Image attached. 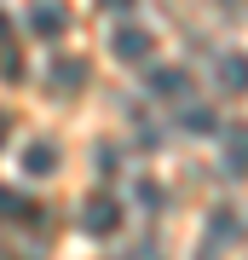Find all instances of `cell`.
<instances>
[{"mask_svg":"<svg viewBox=\"0 0 248 260\" xmlns=\"http://www.w3.org/2000/svg\"><path fill=\"white\" fill-rule=\"evenodd\" d=\"M6 133H12V116H6V110H0V145H6Z\"/></svg>","mask_w":248,"mask_h":260,"instance_id":"obj_15","label":"cell"},{"mask_svg":"<svg viewBox=\"0 0 248 260\" xmlns=\"http://www.w3.org/2000/svg\"><path fill=\"white\" fill-rule=\"evenodd\" d=\"M110 52L121 58V64H150L156 41H150V29H133V23H121L116 35H110Z\"/></svg>","mask_w":248,"mask_h":260,"instance_id":"obj_2","label":"cell"},{"mask_svg":"<svg viewBox=\"0 0 248 260\" xmlns=\"http://www.w3.org/2000/svg\"><path fill=\"white\" fill-rule=\"evenodd\" d=\"M0 75H6V81L23 75V52H18V47H0Z\"/></svg>","mask_w":248,"mask_h":260,"instance_id":"obj_11","label":"cell"},{"mask_svg":"<svg viewBox=\"0 0 248 260\" xmlns=\"http://www.w3.org/2000/svg\"><path fill=\"white\" fill-rule=\"evenodd\" d=\"M225 174H248V127H225Z\"/></svg>","mask_w":248,"mask_h":260,"instance_id":"obj_5","label":"cell"},{"mask_svg":"<svg viewBox=\"0 0 248 260\" xmlns=\"http://www.w3.org/2000/svg\"><path fill=\"white\" fill-rule=\"evenodd\" d=\"M87 58H75V52H64V58H52V70H46V81H52V93H75V87H87Z\"/></svg>","mask_w":248,"mask_h":260,"instance_id":"obj_3","label":"cell"},{"mask_svg":"<svg viewBox=\"0 0 248 260\" xmlns=\"http://www.w3.org/2000/svg\"><path fill=\"white\" fill-rule=\"evenodd\" d=\"M23 168H29V179L52 174V168H58V150H52V145H29V150H23Z\"/></svg>","mask_w":248,"mask_h":260,"instance_id":"obj_8","label":"cell"},{"mask_svg":"<svg viewBox=\"0 0 248 260\" xmlns=\"http://www.w3.org/2000/svg\"><path fill=\"white\" fill-rule=\"evenodd\" d=\"M81 232H87V237H116V232H121V203H116L110 191H92V197H87Z\"/></svg>","mask_w":248,"mask_h":260,"instance_id":"obj_1","label":"cell"},{"mask_svg":"<svg viewBox=\"0 0 248 260\" xmlns=\"http://www.w3.org/2000/svg\"><path fill=\"white\" fill-rule=\"evenodd\" d=\"M220 81H225V93H248V58L231 52L225 64H220Z\"/></svg>","mask_w":248,"mask_h":260,"instance_id":"obj_9","label":"cell"},{"mask_svg":"<svg viewBox=\"0 0 248 260\" xmlns=\"http://www.w3.org/2000/svg\"><path fill=\"white\" fill-rule=\"evenodd\" d=\"M0 220H41V208L29 203L23 191H6V185H0Z\"/></svg>","mask_w":248,"mask_h":260,"instance_id":"obj_7","label":"cell"},{"mask_svg":"<svg viewBox=\"0 0 248 260\" xmlns=\"http://www.w3.org/2000/svg\"><path fill=\"white\" fill-rule=\"evenodd\" d=\"M138 203H145V208H162V191H156V185L145 179V185H138Z\"/></svg>","mask_w":248,"mask_h":260,"instance_id":"obj_12","label":"cell"},{"mask_svg":"<svg viewBox=\"0 0 248 260\" xmlns=\"http://www.w3.org/2000/svg\"><path fill=\"white\" fill-rule=\"evenodd\" d=\"M6 41H12V18L0 12V47H6Z\"/></svg>","mask_w":248,"mask_h":260,"instance_id":"obj_13","label":"cell"},{"mask_svg":"<svg viewBox=\"0 0 248 260\" xmlns=\"http://www.w3.org/2000/svg\"><path fill=\"white\" fill-rule=\"evenodd\" d=\"M185 127H191V133H214V127H220V116H214L208 104H191V110H185Z\"/></svg>","mask_w":248,"mask_h":260,"instance_id":"obj_10","label":"cell"},{"mask_svg":"<svg viewBox=\"0 0 248 260\" xmlns=\"http://www.w3.org/2000/svg\"><path fill=\"white\" fill-rule=\"evenodd\" d=\"M98 6H110V12H127V6H133V0H98Z\"/></svg>","mask_w":248,"mask_h":260,"instance_id":"obj_14","label":"cell"},{"mask_svg":"<svg viewBox=\"0 0 248 260\" xmlns=\"http://www.w3.org/2000/svg\"><path fill=\"white\" fill-rule=\"evenodd\" d=\"M29 29H35V35H64L69 29V12H64V0H35V6H29Z\"/></svg>","mask_w":248,"mask_h":260,"instance_id":"obj_4","label":"cell"},{"mask_svg":"<svg viewBox=\"0 0 248 260\" xmlns=\"http://www.w3.org/2000/svg\"><path fill=\"white\" fill-rule=\"evenodd\" d=\"M185 87H191V75H185V70H173V64L150 70V93H156V99H179Z\"/></svg>","mask_w":248,"mask_h":260,"instance_id":"obj_6","label":"cell"}]
</instances>
